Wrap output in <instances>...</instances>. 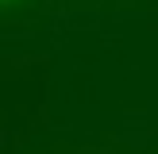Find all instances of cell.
<instances>
[{
  "mask_svg": "<svg viewBox=\"0 0 158 154\" xmlns=\"http://www.w3.org/2000/svg\"><path fill=\"white\" fill-rule=\"evenodd\" d=\"M8 4H12V0H8Z\"/></svg>",
  "mask_w": 158,
  "mask_h": 154,
  "instance_id": "cell-1",
  "label": "cell"
}]
</instances>
